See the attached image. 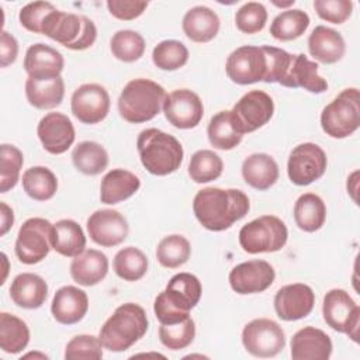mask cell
Instances as JSON below:
<instances>
[{
    "label": "cell",
    "mask_w": 360,
    "mask_h": 360,
    "mask_svg": "<svg viewBox=\"0 0 360 360\" xmlns=\"http://www.w3.org/2000/svg\"><path fill=\"white\" fill-rule=\"evenodd\" d=\"M89 309V297L86 291L75 285L60 287L52 300L51 312L56 322L62 325H75L80 322Z\"/></svg>",
    "instance_id": "21"
},
{
    "label": "cell",
    "mask_w": 360,
    "mask_h": 360,
    "mask_svg": "<svg viewBox=\"0 0 360 360\" xmlns=\"http://www.w3.org/2000/svg\"><path fill=\"white\" fill-rule=\"evenodd\" d=\"M321 127L326 135L343 139L360 127V93L356 87L340 91L321 112Z\"/></svg>",
    "instance_id": "6"
},
{
    "label": "cell",
    "mask_w": 360,
    "mask_h": 360,
    "mask_svg": "<svg viewBox=\"0 0 360 360\" xmlns=\"http://www.w3.org/2000/svg\"><path fill=\"white\" fill-rule=\"evenodd\" d=\"M52 249L65 256L75 257L86 248V236L82 226L73 219H59L52 226Z\"/></svg>",
    "instance_id": "32"
},
{
    "label": "cell",
    "mask_w": 360,
    "mask_h": 360,
    "mask_svg": "<svg viewBox=\"0 0 360 360\" xmlns=\"http://www.w3.org/2000/svg\"><path fill=\"white\" fill-rule=\"evenodd\" d=\"M162 108L166 120L179 129L195 128L204 115L200 96L188 89H177L166 94Z\"/></svg>",
    "instance_id": "14"
},
{
    "label": "cell",
    "mask_w": 360,
    "mask_h": 360,
    "mask_svg": "<svg viewBox=\"0 0 360 360\" xmlns=\"http://www.w3.org/2000/svg\"><path fill=\"white\" fill-rule=\"evenodd\" d=\"M153 312L155 316L158 318V321L160 322V325H172V323H177L181 322L184 319H187L190 316L188 312H181L179 309H176L165 297L163 291L155 298L153 302Z\"/></svg>",
    "instance_id": "51"
},
{
    "label": "cell",
    "mask_w": 360,
    "mask_h": 360,
    "mask_svg": "<svg viewBox=\"0 0 360 360\" xmlns=\"http://www.w3.org/2000/svg\"><path fill=\"white\" fill-rule=\"evenodd\" d=\"M287 239L288 229L276 215H262L239 231V245L250 255L278 252L285 246Z\"/></svg>",
    "instance_id": "7"
},
{
    "label": "cell",
    "mask_w": 360,
    "mask_h": 360,
    "mask_svg": "<svg viewBox=\"0 0 360 360\" xmlns=\"http://www.w3.org/2000/svg\"><path fill=\"white\" fill-rule=\"evenodd\" d=\"M0 193L14 188L20 180V172L24 163L22 152L10 143L0 146Z\"/></svg>",
    "instance_id": "44"
},
{
    "label": "cell",
    "mask_w": 360,
    "mask_h": 360,
    "mask_svg": "<svg viewBox=\"0 0 360 360\" xmlns=\"http://www.w3.org/2000/svg\"><path fill=\"white\" fill-rule=\"evenodd\" d=\"M1 257H3V262H4V274H3V278H1L0 284H4L6 276H7V256H6V253H1Z\"/></svg>",
    "instance_id": "55"
},
{
    "label": "cell",
    "mask_w": 360,
    "mask_h": 360,
    "mask_svg": "<svg viewBox=\"0 0 360 360\" xmlns=\"http://www.w3.org/2000/svg\"><path fill=\"white\" fill-rule=\"evenodd\" d=\"M314 8L319 18L332 24H343L352 15L353 3L350 0H315Z\"/></svg>",
    "instance_id": "49"
},
{
    "label": "cell",
    "mask_w": 360,
    "mask_h": 360,
    "mask_svg": "<svg viewBox=\"0 0 360 360\" xmlns=\"http://www.w3.org/2000/svg\"><path fill=\"white\" fill-rule=\"evenodd\" d=\"M328 158L323 149L312 142L297 145L287 162V174L295 186H308L321 179L326 170Z\"/></svg>",
    "instance_id": "13"
},
{
    "label": "cell",
    "mask_w": 360,
    "mask_h": 360,
    "mask_svg": "<svg viewBox=\"0 0 360 360\" xmlns=\"http://www.w3.org/2000/svg\"><path fill=\"white\" fill-rule=\"evenodd\" d=\"M152 60L160 70H177L187 63L188 49L180 41L165 39L153 48Z\"/></svg>",
    "instance_id": "43"
},
{
    "label": "cell",
    "mask_w": 360,
    "mask_h": 360,
    "mask_svg": "<svg viewBox=\"0 0 360 360\" xmlns=\"http://www.w3.org/2000/svg\"><path fill=\"white\" fill-rule=\"evenodd\" d=\"M108 273V259L97 249H84L70 263V276L75 283L91 287L104 280Z\"/></svg>",
    "instance_id": "25"
},
{
    "label": "cell",
    "mask_w": 360,
    "mask_h": 360,
    "mask_svg": "<svg viewBox=\"0 0 360 360\" xmlns=\"http://www.w3.org/2000/svg\"><path fill=\"white\" fill-rule=\"evenodd\" d=\"M149 328L145 309L135 302H125L115 308L112 315L103 323L98 339L104 349L110 352H125L139 339Z\"/></svg>",
    "instance_id": "2"
},
{
    "label": "cell",
    "mask_w": 360,
    "mask_h": 360,
    "mask_svg": "<svg viewBox=\"0 0 360 360\" xmlns=\"http://www.w3.org/2000/svg\"><path fill=\"white\" fill-rule=\"evenodd\" d=\"M276 278L273 266L266 260H248L236 264L228 276L229 285L236 294H257L267 290Z\"/></svg>",
    "instance_id": "16"
},
{
    "label": "cell",
    "mask_w": 360,
    "mask_h": 360,
    "mask_svg": "<svg viewBox=\"0 0 360 360\" xmlns=\"http://www.w3.org/2000/svg\"><path fill=\"white\" fill-rule=\"evenodd\" d=\"M242 177L259 191L269 190L278 180V165L267 153H253L242 163Z\"/></svg>",
    "instance_id": "30"
},
{
    "label": "cell",
    "mask_w": 360,
    "mask_h": 360,
    "mask_svg": "<svg viewBox=\"0 0 360 360\" xmlns=\"http://www.w3.org/2000/svg\"><path fill=\"white\" fill-rule=\"evenodd\" d=\"M145 46L143 37L132 30H120L110 39L112 56L125 63L141 59L143 56Z\"/></svg>",
    "instance_id": "42"
},
{
    "label": "cell",
    "mask_w": 360,
    "mask_h": 360,
    "mask_svg": "<svg viewBox=\"0 0 360 360\" xmlns=\"http://www.w3.org/2000/svg\"><path fill=\"white\" fill-rule=\"evenodd\" d=\"M165 98L166 91L159 83L143 77L132 79L118 97V112L127 122H146L160 112Z\"/></svg>",
    "instance_id": "4"
},
{
    "label": "cell",
    "mask_w": 360,
    "mask_h": 360,
    "mask_svg": "<svg viewBox=\"0 0 360 360\" xmlns=\"http://www.w3.org/2000/svg\"><path fill=\"white\" fill-rule=\"evenodd\" d=\"M308 51L318 62L332 65L345 56L346 44L340 32L325 25H316L308 37Z\"/></svg>",
    "instance_id": "24"
},
{
    "label": "cell",
    "mask_w": 360,
    "mask_h": 360,
    "mask_svg": "<svg viewBox=\"0 0 360 360\" xmlns=\"http://www.w3.org/2000/svg\"><path fill=\"white\" fill-rule=\"evenodd\" d=\"M65 66L63 56L55 48L45 44L31 45L24 56V69L28 77L51 79L60 76Z\"/></svg>",
    "instance_id": "23"
},
{
    "label": "cell",
    "mask_w": 360,
    "mask_h": 360,
    "mask_svg": "<svg viewBox=\"0 0 360 360\" xmlns=\"http://www.w3.org/2000/svg\"><path fill=\"white\" fill-rule=\"evenodd\" d=\"M323 321L333 330L347 335L353 342H359L360 307L346 290H329L322 301Z\"/></svg>",
    "instance_id": "8"
},
{
    "label": "cell",
    "mask_w": 360,
    "mask_h": 360,
    "mask_svg": "<svg viewBox=\"0 0 360 360\" xmlns=\"http://www.w3.org/2000/svg\"><path fill=\"white\" fill-rule=\"evenodd\" d=\"M37 135L44 149L52 155L65 153L76 138L72 121L62 112H48L44 115L38 122Z\"/></svg>",
    "instance_id": "19"
},
{
    "label": "cell",
    "mask_w": 360,
    "mask_h": 360,
    "mask_svg": "<svg viewBox=\"0 0 360 360\" xmlns=\"http://www.w3.org/2000/svg\"><path fill=\"white\" fill-rule=\"evenodd\" d=\"M136 149L142 166L155 176L174 173L184 156L181 143L173 135L158 128H146L139 132Z\"/></svg>",
    "instance_id": "3"
},
{
    "label": "cell",
    "mask_w": 360,
    "mask_h": 360,
    "mask_svg": "<svg viewBox=\"0 0 360 360\" xmlns=\"http://www.w3.org/2000/svg\"><path fill=\"white\" fill-rule=\"evenodd\" d=\"M332 340L326 332L314 326H304L291 338L292 360H328L332 354Z\"/></svg>",
    "instance_id": "20"
},
{
    "label": "cell",
    "mask_w": 360,
    "mask_h": 360,
    "mask_svg": "<svg viewBox=\"0 0 360 360\" xmlns=\"http://www.w3.org/2000/svg\"><path fill=\"white\" fill-rule=\"evenodd\" d=\"M226 76L236 84L266 82L269 60L263 46L243 45L231 52L225 63Z\"/></svg>",
    "instance_id": "10"
},
{
    "label": "cell",
    "mask_w": 360,
    "mask_h": 360,
    "mask_svg": "<svg viewBox=\"0 0 360 360\" xmlns=\"http://www.w3.org/2000/svg\"><path fill=\"white\" fill-rule=\"evenodd\" d=\"M103 357V345L93 335H77L72 338L65 347L66 360H100Z\"/></svg>",
    "instance_id": "47"
},
{
    "label": "cell",
    "mask_w": 360,
    "mask_h": 360,
    "mask_svg": "<svg viewBox=\"0 0 360 360\" xmlns=\"http://www.w3.org/2000/svg\"><path fill=\"white\" fill-rule=\"evenodd\" d=\"M30 342V329L27 323L8 312L0 314V347L4 353L17 354L22 352Z\"/></svg>",
    "instance_id": "35"
},
{
    "label": "cell",
    "mask_w": 360,
    "mask_h": 360,
    "mask_svg": "<svg viewBox=\"0 0 360 360\" xmlns=\"http://www.w3.org/2000/svg\"><path fill=\"white\" fill-rule=\"evenodd\" d=\"M114 271L125 281H136L142 278L148 271V257L146 255L135 248L127 246L117 252L114 256Z\"/></svg>",
    "instance_id": "39"
},
{
    "label": "cell",
    "mask_w": 360,
    "mask_h": 360,
    "mask_svg": "<svg viewBox=\"0 0 360 360\" xmlns=\"http://www.w3.org/2000/svg\"><path fill=\"white\" fill-rule=\"evenodd\" d=\"M105 4L112 17L122 21H131L142 15L149 3L139 0H108Z\"/></svg>",
    "instance_id": "50"
},
{
    "label": "cell",
    "mask_w": 360,
    "mask_h": 360,
    "mask_svg": "<svg viewBox=\"0 0 360 360\" xmlns=\"http://www.w3.org/2000/svg\"><path fill=\"white\" fill-rule=\"evenodd\" d=\"M53 4L48 1H32L25 4L18 14L20 24L30 32L42 34V27L46 17L55 11Z\"/></svg>",
    "instance_id": "48"
},
{
    "label": "cell",
    "mask_w": 360,
    "mask_h": 360,
    "mask_svg": "<svg viewBox=\"0 0 360 360\" xmlns=\"http://www.w3.org/2000/svg\"><path fill=\"white\" fill-rule=\"evenodd\" d=\"M163 294L176 309L190 314L200 302L202 294L201 281L191 273H177L169 280Z\"/></svg>",
    "instance_id": "26"
},
{
    "label": "cell",
    "mask_w": 360,
    "mask_h": 360,
    "mask_svg": "<svg viewBox=\"0 0 360 360\" xmlns=\"http://www.w3.org/2000/svg\"><path fill=\"white\" fill-rule=\"evenodd\" d=\"M242 345L255 357H274L285 346V333L276 321L257 318L245 325Z\"/></svg>",
    "instance_id": "11"
},
{
    "label": "cell",
    "mask_w": 360,
    "mask_h": 360,
    "mask_svg": "<svg viewBox=\"0 0 360 360\" xmlns=\"http://www.w3.org/2000/svg\"><path fill=\"white\" fill-rule=\"evenodd\" d=\"M294 3H295V0H290L287 3H276V1H273V4L277 6V7H288V6H292Z\"/></svg>",
    "instance_id": "56"
},
{
    "label": "cell",
    "mask_w": 360,
    "mask_h": 360,
    "mask_svg": "<svg viewBox=\"0 0 360 360\" xmlns=\"http://www.w3.org/2000/svg\"><path fill=\"white\" fill-rule=\"evenodd\" d=\"M72 162L80 173L86 176H97L105 170L108 165V153L100 143L83 141L75 146Z\"/></svg>",
    "instance_id": "36"
},
{
    "label": "cell",
    "mask_w": 360,
    "mask_h": 360,
    "mask_svg": "<svg viewBox=\"0 0 360 360\" xmlns=\"http://www.w3.org/2000/svg\"><path fill=\"white\" fill-rule=\"evenodd\" d=\"M52 226L53 224L39 217L28 218L20 226L14 250L21 263L37 264L48 256L52 249Z\"/></svg>",
    "instance_id": "9"
},
{
    "label": "cell",
    "mask_w": 360,
    "mask_h": 360,
    "mask_svg": "<svg viewBox=\"0 0 360 360\" xmlns=\"http://www.w3.org/2000/svg\"><path fill=\"white\" fill-rule=\"evenodd\" d=\"M72 114L83 124H98L110 111L108 91L97 83L79 86L70 98Z\"/></svg>",
    "instance_id": "15"
},
{
    "label": "cell",
    "mask_w": 360,
    "mask_h": 360,
    "mask_svg": "<svg viewBox=\"0 0 360 360\" xmlns=\"http://www.w3.org/2000/svg\"><path fill=\"white\" fill-rule=\"evenodd\" d=\"M22 188L35 201L51 200L58 190L56 176L45 166H32L22 173Z\"/></svg>",
    "instance_id": "37"
},
{
    "label": "cell",
    "mask_w": 360,
    "mask_h": 360,
    "mask_svg": "<svg viewBox=\"0 0 360 360\" xmlns=\"http://www.w3.org/2000/svg\"><path fill=\"white\" fill-rule=\"evenodd\" d=\"M0 219H1L0 236H4L14 224V212L4 201L0 202Z\"/></svg>",
    "instance_id": "53"
},
{
    "label": "cell",
    "mask_w": 360,
    "mask_h": 360,
    "mask_svg": "<svg viewBox=\"0 0 360 360\" xmlns=\"http://www.w3.org/2000/svg\"><path fill=\"white\" fill-rule=\"evenodd\" d=\"M18 55V42L17 39L7 31H1L0 34V66L7 68L14 63Z\"/></svg>",
    "instance_id": "52"
},
{
    "label": "cell",
    "mask_w": 360,
    "mask_h": 360,
    "mask_svg": "<svg viewBox=\"0 0 360 360\" xmlns=\"http://www.w3.org/2000/svg\"><path fill=\"white\" fill-rule=\"evenodd\" d=\"M309 27V15L300 8L281 11L270 24V34L277 41H292L300 38Z\"/></svg>",
    "instance_id": "38"
},
{
    "label": "cell",
    "mask_w": 360,
    "mask_h": 360,
    "mask_svg": "<svg viewBox=\"0 0 360 360\" xmlns=\"http://www.w3.org/2000/svg\"><path fill=\"white\" fill-rule=\"evenodd\" d=\"M86 226L90 239L103 248H112L122 243L129 232L124 215L110 208L94 211L89 217Z\"/></svg>",
    "instance_id": "17"
},
{
    "label": "cell",
    "mask_w": 360,
    "mask_h": 360,
    "mask_svg": "<svg viewBox=\"0 0 360 360\" xmlns=\"http://www.w3.org/2000/svg\"><path fill=\"white\" fill-rule=\"evenodd\" d=\"M224 170L222 159L210 149H201L193 153L188 163V176L195 183H210L217 180Z\"/></svg>",
    "instance_id": "41"
},
{
    "label": "cell",
    "mask_w": 360,
    "mask_h": 360,
    "mask_svg": "<svg viewBox=\"0 0 360 360\" xmlns=\"http://www.w3.org/2000/svg\"><path fill=\"white\" fill-rule=\"evenodd\" d=\"M10 297L20 308L37 309L46 301L48 284L38 274L21 273L11 281Z\"/></svg>",
    "instance_id": "27"
},
{
    "label": "cell",
    "mask_w": 360,
    "mask_h": 360,
    "mask_svg": "<svg viewBox=\"0 0 360 360\" xmlns=\"http://www.w3.org/2000/svg\"><path fill=\"white\" fill-rule=\"evenodd\" d=\"M250 208L248 195L238 188L205 187L193 200L197 221L208 231L221 232L242 219Z\"/></svg>",
    "instance_id": "1"
},
{
    "label": "cell",
    "mask_w": 360,
    "mask_h": 360,
    "mask_svg": "<svg viewBox=\"0 0 360 360\" xmlns=\"http://www.w3.org/2000/svg\"><path fill=\"white\" fill-rule=\"evenodd\" d=\"M207 135L210 143L215 149L221 150H231L236 148L243 138V135L236 129L229 110H224L212 115L207 127Z\"/></svg>",
    "instance_id": "34"
},
{
    "label": "cell",
    "mask_w": 360,
    "mask_h": 360,
    "mask_svg": "<svg viewBox=\"0 0 360 360\" xmlns=\"http://www.w3.org/2000/svg\"><path fill=\"white\" fill-rule=\"evenodd\" d=\"M274 114V101L263 90H250L243 94L231 110L236 129L245 135L266 125Z\"/></svg>",
    "instance_id": "12"
},
{
    "label": "cell",
    "mask_w": 360,
    "mask_h": 360,
    "mask_svg": "<svg viewBox=\"0 0 360 360\" xmlns=\"http://www.w3.org/2000/svg\"><path fill=\"white\" fill-rule=\"evenodd\" d=\"M30 357H38V359H41V360H48V359H49L46 354L39 353V352H31V353H27V354L22 356V359H30Z\"/></svg>",
    "instance_id": "54"
},
{
    "label": "cell",
    "mask_w": 360,
    "mask_h": 360,
    "mask_svg": "<svg viewBox=\"0 0 360 360\" xmlns=\"http://www.w3.org/2000/svg\"><path fill=\"white\" fill-rule=\"evenodd\" d=\"M326 219V205L315 193L301 194L294 204V221L304 232L321 229Z\"/></svg>",
    "instance_id": "33"
},
{
    "label": "cell",
    "mask_w": 360,
    "mask_h": 360,
    "mask_svg": "<svg viewBox=\"0 0 360 360\" xmlns=\"http://www.w3.org/2000/svg\"><path fill=\"white\" fill-rule=\"evenodd\" d=\"M141 187V180L125 169H112L104 174L100 183V200L103 204L114 205L132 197Z\"/></svg>",
    "instance_id": "29"
},
{
    "label": "cell",
    "mask_w": 360,
    "mask_h": 360,
    "mask_svg": "<svg viewBox=\"0 0 360 360\" xmlns=\"http://www.w3.org/2000/svg\"><path fill=\"white\" fill-rule=\"evenodd\" d=\"M42 35L56 41L68 49L84 51L96 42L97 28L86 15L55 10L46 17L42 27Z\"/></svg>",
    "instance_id": "5"
},
{
    "label": "cell",
    "mask_w": 360,
    "mask_h": 360,
    "mask_svg": "<svg viewBox=\"0 0 360 360\" xmlns=\"http://www.w3.org/2000/svg\"><path fill=\"white\" fill-rule=\"evenodd\" d=\"M65 96L62 76L51 79L28 77L25 82V97L38 110H51L60 105Z\"/></svg>",
    "instance_id": "31"
},
{
    "label": "cell",
    "mask_w": 360,
    "mask_h": 360,
    "mask_svg": "<svg viewBox=\"0 0 360 360\" xmlns=\"http://www.w3.org/2000/svg\"><path fill=\"white\" fill-rule=\"evenodd\" d=\"M267 22V10L259 1L245 3L235 14L236 28L243 34L260 32Z\"/></svg>",
    "instance_id": "46"
},
{
    "label": "cell",
    "mask_w": 360,
    "mask_h": 360,
    "mask_svg": "<svg viewBox=\"0 0 360 360\" xmlns=\"http://www.w3.org/2000/svg\"><path fill=\"white\" fill-rule=\"evenodd\" d=\"M315 305L314 290L304 283L281 287L274 295V309L283 321H298L308 316Z\"/></svg>",
    "instance_id": "18"
},
{
    "label": "cell",
    "mask_w": 360,
    "mask_h": 360,
    "mask_svg": "<svg viewBox=\"0 0 360 360\" xmlns=\"http://www.w3.org/2000/svg\"><path fill=\"white\" fill-rule=\"evenodd\" d=\"M318 63L309 60L304 53H292L287 73L280 84L290 89L301 87L315 94L323 93L328 89V82L318 75Z\"/></svg>",
    "instance_id": "22"
},
{
    "label": "cell",
    "mask_w": 360,
    "mask_h": 360,
    "mask_svg": "<svg viewBox=\"0 0 360 360\" xmlns=\"http://www.w3.org/2000/svg\"><path fill=\"white\" fill-rule=\"evenodd\" d=\"M218 14L207 6H195L190 8L181 21L183 32L193 42L204 44L212 41L219 31Z\"/></svg>",
    "instance_id": "28"
},
{
    "label": "cell",
    "mask_w": 360,
    "mask_h": 360,
    "mask_svg": "<svg viewBox=\"0 0 360 360\" xmlns=\"http://www.w3.org/2000/svg\"><path fill=\"white\" fill-rule=\"evenodd\" d=\"M195 336V323L191 316L187 319L159 326V339L163 346L170 350H181L190 346Z\"/></svg>",
    "instance_id": "45"
},
{
    "label": "cell",
    "mask_w": 360,
    "mask_h": 360,
    "mask_svg": "<svg viewBox=\"0 0 360 360\" xmlns=\"http://www.w3.org/2000/svg\"><path fill=\"white\" fill-rule=\"evenodd\" d=\"M191 255L190 242L183 235H167L165 236L156 248L158 262L167 269H177L183 266Z\"/></svg>",
    "instance_id": "40"
}]
</instances>
